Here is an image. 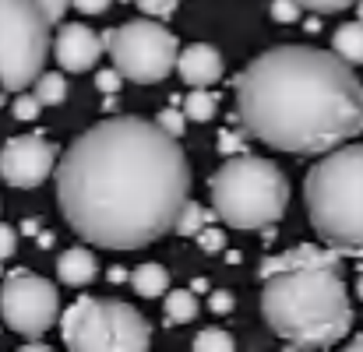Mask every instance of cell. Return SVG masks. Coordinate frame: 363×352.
<instances>
[{"label": "cell", "mask_w": 363, "mask_h": 352, "mask_svg": "<svg viewBox=\"0 0 363 352\" xmlns=\"http://www.w3.org/2000/svg\"><path fill=\"white\" fill-rule=\"evenodd\" d=\"M53 176L71 229L106 250H138L173 233L191 194L180 137L141 117L89 127L60 155Z\"/></svg>", "instance_id": "obj_1"}, {"label": "cell", "mask_w": 363, "mask_h": 352, "mask_svg": "<svg viewBox=\"0 0 363 352\" xmlns=\"http://www.w3.org/2000/svg\"><path fill=\"white\" fill-rule=\"evenodd\" d=\"M237 117L264 144L325 155L363 134V85L335 50L275 46L233 81Z\"/></svg>", "instance_id": "obj_2"}, {"label": "cell", "mask_w": 363, "mask_h": 352, "mask_svg": "<svg viewBox=\"0 0 363 352\" xmlns=\"http://www.w3.org/2000/svg\"><path fill=\"white\" fill-rule=\"evenodd\" d=\"M261 314L289 349H328L353 328V307L339 264H303L264 275Z\"/></svg>", "instance_id": "obj_3"}, {"label": "cell", "mask_w": 363, "mask_h": 352, "mask_svg": "<svg viewBox=\"0 0 363 352\" xmlns=\"http://www.w3.org/2000/svg\"><path fill=\"white\" fill-rule=\"evenodd\" d=\"M307 215L325 246L363 257V144H339L303 180Z\"/></svg>", "instance_id": "obj_4"}, {"label": "cell", "mask_w": 363, "mask_h": 352, "mask_svg": "<svg viewBox=\"0 0 363 352\" xmlns=\"http://www.w3.org/2000/svg\"><path fill=\"white\" fill-rule=\"evenodd\" d=\"M212 208L230 229H264L286 215L289 183L282 169L257 155H237L223 162L208 183Z\"/></svg>", "instance_id": "obj_5"}, {"label": "cell", "mask_w": 363, "mask_h": 352, "mask_svg": "<svg viewBox=\"0 0 363 352\" xmlns=\"http://www.w3.org/2000/svg\"><path fill=\"white\" fill-rule=\"evenodd\" d=\"M60 335L74 352H145L152 346V328L130 303L96 296H78L60 314Z\"/></svg>", "instance_id": "obj_6"}, {"label": "cell", "mask_w": 363, "mask_h": 352, "mask_svg": "<svg viewBox=\"0 0 363 352\" xmlns=\"http://www.w3.org/2000/svg\"><path fill=\"white\" fill-rule=\"evenodd\" d=\"M50 25L35 0H0V89H32L50 53Z\"/></svg>", "instance_id": "obj_7"}, {"label": "cell", "mask_w": 363, "mask_h": 352, "mask_svg": "<svg viewBox=\"0 0 363 352\" xmlns=\"http://www.w3.org/2000/svg\"><path fill=\"white\" fill-rule=\"evenodd\" d=\"M103 42L121 78L138 81V85L162 81L177 67V53H180L177 35L166 32L159 21H127L121 28H113Z\"/></svg>", "instance_id": "obj_8"}, {"label": "cell", "mask_w": 363, "mask_h": 352, "mask_svg": "<svg viewBox=\"0 0 363 352\" xmlns=\"http://www.w3.org/2000/svg\"><path fill=\"white\" fill-rule=\"evenodd\" d=\"M0 314L11 331L39 339L60 321V293L32 271H14L0 285Z\"/></svg>", "instance_id": "obj_9"}, {"label": "cell", "mask_w": 363, "mask_h": 352, "mask_svg": "<svg viewBox=\"0 0 363 352\" xmlns=\"http://www.w3.org/2000/svg\"><path fill=\"white\" fill-rule=\"evenodd\" d=\"M53 169H57V148L39 134L7 137L0 148V180L11 187L32 191V187L46 183Z\"/></svg>", "instance_id": "obj_10"}, {"label": "cell", "mask_w": 363, "mask_h": 352, "mask_svg": "<svg viewBox=\"0 0 363 352\" xmlns=\"http://www.w3.org/2000/svg\"><path fill=\"white\" fill-rule=\"evenodd\" d=\"M103 50H106L103 35H96L89 25H78V21H74V25H64V28L57 32V42H53L57 64H60L64 71H71V74L92 71L96 60L103 57Z\"/></svg>", "instance_id": "obj_11"}, {"label": "cell", "mask_w": 363, "mask_h": 352, "mask_svg": "<svg viewBox=\"0 0 363 352\" xmlns=\"http://www.w3.org/2000/svg\"><path fill=\"white\" fill-rule=\"evenodd\" d=\"M177 71H180V78L191 89H208V85H216L223 78V57H219L216 46L194 42V46L177 53Z\"/></svg>", "instance_id": "obj_12"}, {"label": "cell", "mask_w": 363, "mask_h": 352, "mask_svg": "<svg viewBox=\"0 0 363 352\" xmlns=\"http://www.w3.org/2000/svg\"><path fill=\"white\" fill-rule=\"evenodd\" d=\"M303 264H339V250H332V246H296V250L264 257L261 261V278L275 275V271H286V268H303Z\"/></svg>", "instance_id": "obj_13"}, {"label": "cell", "mask_w": 363, "mask_h": 352, "mask_svg": "<svg viewBox=\"0 0 363 352\" xmlns=\"http://www.w3.org/2000/svg\"><path fill=\"white\" fill-rule=\"evenodd\" d=\"M96 257H92V250H85V246H71V250H64L60 254V261H57V278L64 282V285H89L92 278H96Z\"/></svg>", "instance_id": "obj_14"}, {"label": "cell", "mask_w": 363, "mask_h": 352, "mask_svg": "<svg viewBox=\"0 0 363 352\" xmlns=\"http://www.w3.org/2000/svg\"><path fill=\"white\" fill-rule=\"evenodd\" d=\"M130 285H134V293L138 296H145V300H159L166 289H169V271L162 268V264H138L134 268V275H130Z\"/></svg>", "instance_id": "obj_15"}, {"label": "cell", "mask_w": 363, "mask_h": 352, "mask_svg": "<svg viewBox=\"0 0 363 352\" xmlns=\"http://www.w3.org/2000/svg\"><path fill=\"white\" fill-rule=\"evenodd\" d=\"M332 50L346 60V64H363V21H350L342 28H335L332 35Z\"/></svg>", "instance_id": "obj_16"}, {"label": "cell", "mask_w": 363, "mask_h": 352, "mask_svg": "<svg viewBox=\"0 0 363 352\" xmlns=\"http://www.w3.org/2000/svg\"><path fill=\"white\" fill-rule=\"evenodd\" d=\"M198 317V300L191 289H166V321L169 324H191Z\"/></svg>", "instance_id": "obj_17"}, {"label": "cell", "mask_w": 363, "mask_h": 352, "mask_svg": "<svg viewBox=\"0 0 363 352\" xmlns=\"http://www.w3.org/2000/svg\"><path fill=\"white\" fill-rule=\"evenodd\" d=\"M219 110V99L208 92V89H191V96L184 99V117L194 120V123H205V120L216 117Z\"/></svg>", "instance_id": "obj_18"}, {"label": "cell", "mask_w": 363, "mask_h": 352, "mask_svg": "<svg viewBox=\"0 0 363 352\" xmlns=\"http://www.w3.org/2000/svg\"><path fill=\"white\" fill-rule=\"evenodd\" d=\"M32 85H35L32 96H35L43 106H60V103L67 99V81H64V74H53V71H50V74H39Z\"/></svg>", "instance_id": "obj_19"}, {"label": "cell", "mask_w": 363, "mask_h": 352, "mask_svg": "<svg viewBox=\"0 0 363 352\" xmlns=\"http://www.w3.org/2000/svg\"><path fill=\"white\" fill-rule=\"evenodd\" d=\"M233 349H237L233 335L230 331H219V328H205L194 339V352H233Z\"/></svg>", "instance_id": "obj_20"}, {"label": "cell", "mask_w": 363, "mask_h": 352, "mask_svg": "<svg viewBox=\"0 0 363 352\" xmlns=\"http://www.w3.org/2000/svg\"><path fill=\"white\" fill-rule=\"evenodd\" d=\"M205 226V212L198 208V201H184V208L177 212V222H173V233H180V236H194L198 229Z\"/></svg>", "instance_id": "obj_21"}, {"label": "cell", "mask_w": 363, "mask_h": 352, "mask_svg": "<svg viewBox=\"0 0 363 352\" xmlns=\"http://www.w3.org/2000/svg\"><path fill=\"white\" fill-rule=\"evenodd\" d=\"M39 110H43V103H39L32 92H18V99H14V106H11L14 120H35Z\"/></svg>", "instance_id": "obj_22"}, {"label": "cell", "mask_w": 363, "mask_h": 352, "mask_svg": "<svg viewBox=\"0 0 363 352\" xmlns=\"http://www.w3.org/2000/svg\"><path fill=\"white\" fill-rule=\"evenodd\" d=\"M155 123H159L166 134H173V137H184V130H187V117H184L180 110H162Z\"/></svg>", "instance_id": "obj_23"}, {"label": "cell", "mask_w": 363, "mask_h": 352, "mask_svg": "<svg viewBox=\"0 0 363 352\" xmlns=\"http://www.w3.org/2000/svg\"><path fill=\"white\" fill-rule=\"evenodd\" d=\"M300 4L296 0H272V18L275 21H282V25H293L296 18H300Z\"/></svg>", "instance_id": "obj_24"}, {"label": "cell", "mask_w": 363, "mask_h": 352, "mask_svg": "<svg viewBox=\"0 0 363 352\" xmlns=\"http://www.w3.org/2000/svg\"><path fill=\"white\" fill-rule=\"evenodd\" d=\"M134 4H138L148 18H169V14L177 11L180 0H134Z\"/></svg>", "instance_id": "obj_25"}, {"label": "cell", "mask_w": 363, "mask_h": 352, "mask_svg": "<svg viewBox=\"0 0 363 352\" xmlns=\"http://www.w3.org/2000/svg\"><path fill=\"white\" fill-rule=\"evenodd\" d=\"M300 7H307V11H318V14H332V11H346V7H353L357 0H296Z\"/></svg>", "instance_id": "obj_26"}, {"label": "cell", "mask_w": 363, "mask_h": 352, "mask_svg": "<svg viewBox=\"0 0 363 352\" xmlns=\"http://www.w3.org/2000/svg\"><path fill=\"white\" fill-rule=\"evenodd\" d=\"M194 236H198V243H201L205 250H223V246H226V236H223V229H208V226H201Z\"/></svg>", "instance_id": "obj_27"}, {"label": "cell", "mask_w": 363, "mask_h": 352, "mask_svg": "<svg viewBox=\"0 0 363 352\" xmlns=\"http://www.w3.org/2000/svg\"><path fill=\"white\" fill-rule=\"evenodd\" d=\"M14 246H18V233L7 222H0V261H7L14 254Z\"/></svg>", "instance_id": "obj_28"}, {"label": "cell", "mask_w": 363, "mask_h": 352, "mask_svg": "<svg viewBox=\"0 0 363 352\" xmlns=\"http://www.w3.org/2000/svg\"><path fill=\"white\" fill-rule=\"evenodd\" d=\"M35 4H39V7L46 11V18H50L53 25H57V21L64 18V11L71 7V0H35Z\"/></svg>", "instance_id": "obj_29"}, {"label": "cell", "mask_w": 363, "mask_h": 352, "mask_svg": "<svg viewBox=\"0 0 363 352\" xmlns=\"http://www.w3.org/2000/svg\"><path fill=\"white\" fill-rule=\"evenodd\" d=\"M113 0H71V7H78L82 14H103Z\"/></svg>", "instance_id": "obj_30"}, {"label": "cell", "mask_w": 363, "mask_h": 352, "mask_svg": "<svg viewBox=\"0 0 363 352\" xmlns=\"http://www.w3.org/2000/svg\"><path fill=\"white\" fill-rule=\"evenodd\" d=\"M96 85H99L103 92H117V85H121V71H103V74L96 78Z\"/></svg>", "instance_id": "obj_31"}, {"label": "cell", "mask_w": 363, "mask_h": 352, "mask_svg": "<svg viewBox=\"0 0 363 352\" xmlns=\"http://www.w3.org/2000/svg\"><path fill=\"white\" fill-rule=\"evenodd\" d=\"M212 310L216 314H230L233 310V296L230 293H212Z\"/></svg>", "instance_id": "obj_32"}, {"label": "cell", "mask_w": 363, "mask_h": 352, "mask_svg": "<svg viewBox=\"0 0 363 352\" xmlns=\"http://www.w3.org/2000/svg\"><path fill=\"white\" fill-rule=\"evenodd\" d=\"M350 352H363V335H357V339L350 342Z\"/></svg>", "instance_id": "obj_33"}, {"label": "cell", "mask_w": 363, "mask_h": 352, "mask_svg": "<svg viewBox=\"0 0 363 352\" xmlns=\"http://www.w3.org/2000/svg\"><path fill=\"white\" fill-rule=\"evenodd\" d=\"M25 352H46V346H39V342H28V346H21Z\"/></svg>", "instance_id": "obj_34"}, {"label": "cell", "mask_w": 363, "mask_h": 352, "mask_svg": "<svg viewBox=\"0 0 363 352\" xmlns=\"http://www.w3.org/2000/svg\"><path fill=\"white\" fill-rule=\"evenodd\" d=\"M357 293H360V300H363V275H360V285H357Z\"/></svg>", "instance_id": "obj_35"}, {"label": "cell", "mask_w": 363, "mask_h": 352, "mask_svg": "<svg viewBox=\"0 0 363 352\" xmlns=\"http://www.w3.org/2000/svg\"><path fill=\"white\" fill-rule=\"evenodd\" d=\"M357 7H360V21H363V0H360V4H357Z\"/></svg>", "instance_id": "obj_36"}, {"label": "cell", "mask_w": 363, "mask_h": 352, "mask_svg": "<svg viewBox=\"0 0 363 352\" xmlns=\"http://www.w3.org/2000/svg\"><path fill=\"white\" fill-rule=\"evenodd\" d=\"M0 106H4V89H0Z\"/></svg>", "instance_id": "obj_37"}]
</instances>
